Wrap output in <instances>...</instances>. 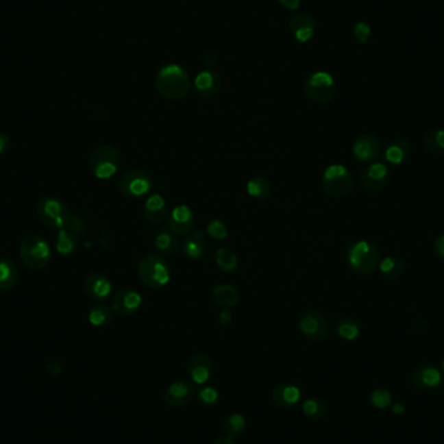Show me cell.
Here are the masks:
<instances>
[{"label":"cell","instance_id":"83f0119b","mask_svg":"<svg viewBox=\"0 0 444 444\" xmlns=\"http://www.w3.org/2000/svg\"><path fill=\"white\" fill-rule=\"evenodd\" d=\"M18 280V269L12 260L0 258V293L13 288Z\"/></svg>","mask_w":444,"mask_h":444},{"label":"cell","instance_id":"3957f363","mask_svg":"<svg viewBox=\"0 0 444 444\" xmlns=\"http://www.w3.org/2000/svg\"><path fill=\"white\" fill-rule=\"evenodd\" d=\"M138 275L143 284L149 288H161L169 284L172 278V269L162 256L149 254L139 261Z\"/></svg>","mask_w":444,"mask_h":444},{"label":"cell","instance_id":"4dcf8cb0","mask_svg":"<svg viewBox=\"0 0 444 444\" xmlns=\"http://www.w3.org/2000/svg\"><path fill=\"white\" fill-rule=\"evenodd\" d=\"M247 193L251 197L258 200H267L271 195V187L269 181L265 177L256 175L247 182Z\"/></svg>","mask_w":444,"mask_h":444},{"label":"cell","instance_id":"e575fe53","mask_svg":"<svg viewBox=\"0 0 444 444\" xmlns=\"http://www.w3.org/2000/svg\"><path fill=\"white\" fill-rule=\"evenodd\" d=\"M214 260H216L217 267L221 271L230 273V271H236V268H238V258L230 248H226V247L219 248L216 251Z\"/></svg>","mask_w":444,"mask_h":444},{"label":"cell","instance_id":"b9f144b4","mask_svg":"<svg viewBox=\"0 0 444 444\" xmlns=\"http://www.w3.org/2000/svg\"><path fill=\"white\" fill-rule=\"evenodd\" d=\"M434 251H435L436 258L444 261V233L436 236V239L434 242Z\"/></svg>","mask_w":444,"mask_h":444},{"label":"cell","instance_id":"44dd1931","mask_svg":"<svg viewBox=\"0 0 444 444\" xmlns=\"http://www.w3.org/2000/svg\"><path fill=\"white\" fill-rule=\"evenodd\" d=\"M145 217L152 225H162L169 216V207L168 203L160 194H152L148 197L145 203Z\"/></svg>","mask_w":444,"mask_h":444},{"label":"cell","instance_id":"52a82bcc","mask_svg":"<svg viewBox=\"0 0 444 444\" xmlns=\"http://www.w3.org/2000/svg\"><path fill=\"white\" fill-rule=\"evenodd\" d=\"M322 187L329 197H345L354 188V177L345 165L333 164L323 171Z\"/></svg>","mask_w":444,"mask_h":444},{"label":"cell","instance_id":"ba28073f","mask_svg":"<svg viewBox=\"0 0 444 444\" xmlns=\"http://www.w3.org/2000/svg\"><path fill=\"white\" fill-rule=\"evenodd\" d=\"M307 98L317 104H328L336 97L338 87L333 77L326 72L310 74L304 81Z\"/></svg>","mask_w":444,"mask_h":444},{"label":"cell","instance_id":"7402d4cb","mask_svg":"<svg viewBox=\"0 0 444 444\" xmlns=\"http://www.w3.org/2000/svg\"><path fill=\"white\" fill-rule=\"evenodd\" d=\"M410 153H412V147L407 139L395 138L386 145L383 151V158L387 164L397 166L404 164L409 159Z\"/></svg>","mask_w":444,"mask_h":444},{"label":"cell","instance_id":"8fae6325","mask_svg":"<svg viewBox=\"0 0 444 444\" xmlns=\"http://www.w3.org/2000/svg\"><path fill=\"white\" fill-rule=\"evenodd\" d=\"M197 384L191 381H175L164 394V403L166 407L178 409L187 406L197 394Z\"/></svg>","mask_w":444,"mask_h":444},{"label":"cell","instance_id":"1f68e13d","mask_svg":"<svg viewBox=\"0 0 444 444\" xmlns=\"http://www.w3.org/2000/svg\"><path fill=\"white\" fill-rule=\"evenodd\" d=\"M247 428V419L241 413H232L229 415L223 422V432L229 438H236L242 435Z\"/></svg>","mask_w":444,"mask_h":444},{"label":"cell","instance_id":"ffe728a7","mask_svg":"<svg viewBox=\"0 0 444 444\" xmlns=\"http://www.w3.org/2000/svg\"><path fill=\"white\" fill-rule=\"evenodd\" d=\"M208 251L207 236L203 230H197L193 234L187 235L181 243V252L188 260H200L206 256Z\"/></svg>","mask_w":444,"mask_h":444},{"label":"cell","instance_id":"d6a6232c","mask_svg":"<svg viewBox=\"0 0 444 444\" xmlns=\"http://www.w3.org/2000/svg\"><path fill=\"white\" fill-rule=\"evenodd\" d=\"M301 409H303V413L313 421H320V419H325L328 415L326 403L321 399H316V397H310V399L304 400L301 404Z\"/></svg>","mask_w":444,"mask_h":444},{"label":"cell","instance_id":"4316f807","mask_svg":"<svg viewBox=\"0 0 444 444\" xmlns=\"http://www.w3.org/2000/svg\"><path fill=\"white\" fill-rule=\"evenodd\" d=\"M361 332H362V323L354 316H345L336 321L335 323V333L348 342L358 339Z\"/></svg>","mask_w":444,"mask_h":444},{"label":"cell","instance_id":"277c9868","mask_svg":"<svg viewBox=\"0 0 444 444\" xmlns=\"http://www.w3.org/2000/svg\"><path fill=\"white\" fill-rule=\"evenodd\" d=\"M121 155L111 145L94 148L88 158V168L99 180H110L120 168Z\"/></svg>","mask_w":444,"mask_h":444},{"label":"cell","instance_id":"cb8c5ba5","mask_svg":"<svg viewBox=\"0 0 444 444\" xmlns=\"http://www.w3.org/2000/svg\"><path fill=\"white\" fill-rule=\"evenodd\" d=\"M153 246L160 254V256H173L174 254H177L181 245L178 235L172 233L168 226L160 225V229L158 230V234L153 241Z\"/></svg>","mask_w":444,"mask_h":444},{"label":"cell","instance_id":"681fc988","mask_svg":"<svg viewBox=\"0 0 444 444\" xmlns=\"http://www.w3.org/2000/svg\"><path fill=\"white\" fill-rule=\"evenodd\" d=\"M442 371H443V375H444V360L442 361Z\"/></svg>","mask_w":444,"mask_h":444},{"label":"cell","instance_id":"d6986e66","mask_svg":"<svg viewBox=\"0 0 444 444\" xmlns=\"http://www.w3.org/2000/svg\"><path fill=\"white\" fill-rule=\"evenodd\" d=\"M300 400L301 391L293 383H280L271 391V402L275 407L290 409L296 407Z\"/></svg>","mask_w":444,"mask_h":444},{"label":"cell","instance_id":"9c48e42d","mask_svg":"<svg viewBox=\"0 0 444 444\" xmlns=\"http://www.w3.org/2000/svg\"><path fill=\"white\" fill-rule=\"evenodd\" d=\"M299 329L310 342L320 343L330 334V325L326 316L316 309L304 310L299 317Z\"/></svg>","mask_w":444,"mask_h":444},{"label":"cell","instance_id":"5bb4252c","mask_svg":"<svg viewBox=\"0 0 444 444\" xmlns=\"http://www.w3.org/2000/svg\"><path fill=\"white\" fill-rule=\"evenodd\" d=\"M166 220H168L166 226L171 229V232L175 235H182V236L191 234L197 222L194 212L185 204L175 206Z\"/></svg>","mask_w":444,"mask_h":444},{"label":"cell","instance_id":"8d00e7d4","mask_svg":"<svg viewBox=\"0 0 444 444\" xmlns=\"http://www.w3.org/2000/svg\"><path fill=\"white\" fill-rule=\"evenodd\" d=\"M195 396H197V404L204 408L214 407L220 402L219 391L212 386H206V384L201 386L197 390Z\"/></svg>","mask_w":444,"mask_h":444},{"label":"cell","instance_id":"e0dca14e","mask_svg":"<svg viewBox=\"0 0 444 444\" xmlns=\"http://www.w3.org/2000/svg\"><path fill=\"white\" fill-rule=\"evenodd\" d=\"M442 380L443 375L441 370L432 364H421L412 374V382L419 391H429L436 388L438 386H441Z\"/></svg>","mask_w":444,"mask_h":444},{"label":"cell","instance_id":"8992f818","mask_svg":"<svg viewBox=\"0 0 444 444\" xmlns=\"http://www.w3.org/2000/svg\"><path fill=\"white\" fill-rule=\"evenodd\" d=\"M37 214L45 226L56 230L66 229L72 217L71 210H68L62 200L52 197H43L39 200Z\"/></svg>","mask_w":444,"mask_h":444},{"label":"cell","instance_id":"603a6c76","mask_svg":"<svg viewBox=\"0 0 444 444\" xmlns=\"http://www.w3.org/2000/svg\"><path fill=\"white\" fill-rule=\"evenodd\" d=\"M194 85L197 88L199 97L203 99H210L216 97L221 90V75L213 71H206L197 75Z\"/></svg>","mask_w":444,"mask_h":444},{"label":"cell","instance_id":"7dc6e473","mask_svg":"<svg viewBox=\"0 0 444 444\" xmlns=\"http://www.w3.org/2000/svg\"><path fill=\"white\" fill-rule=\"evenodd\" d=\"M391 410H393V413L394 415H396V416H402L404 412H406V407L402 404V403H394V404H391Z\"/></svg>","mask_w":444,"mask_h":444},{"label":"cell","instance_id":"9a60e30c","mask_svg":"<svg viewBox=\"0 0 444 444\" xmlns=\"http://www.w3.org/2000/svg\"><path fill=\"white\" fill-rule=\"evenodd\" d=\"M142 306V296L133 288H120L111 300V308L114 313L126 317L134 314Z\"/></svg>","mask_w":444,"mask_h":444},{"label":"cell","instance_id":"ab89813d","mask_svg":"<svg viewBox=\"0 0 444 444\" xmlns=\"http://www.w3.org/2000/svg\"><path fill=\"white\" fill-rule=\"evenodd\" d=\"M68 229L77 235V236H81V235L86 234L87 229H88V225H87V221L81 217V216H72L71 217V221L68 223Z\"/></svg>","mask_w":444,"mask_h":444},{"label":"cell","instance_id":"f1b7e54d","mask_svg":"<svg viewBox=\"0 0 444 444\" xmlns=\"http://www.w3.org/2000/svg\"><path fill=\"white\" fill-rule=\"evenodd\" d=\"M380 271L387 281H396L399 280L406 271V265L403 260L396 256H386L382 261H380Z\"/></svg>","mask_w":444,"mask_h":444},{"label":"cell","instance_id":"d590c367","mask_svg":"<svg viewBox=\"0 0 444 444\" xmlns=\"http://www.w3.org/2000/svg\"><path fill=\"white\" fill-rule=\"evenodd\" d=\"M423 147L432 155L443 156L444 129H438V130H432L430 133H428V136H425V139H423Z\"/></svg>","mask_w":444,"mask_h":444},{"label":"cell","instance_id":"74e56055","mask_svg":"<svg viewBox=\"0 0 444 444\" xmlns=\"http://www.w3.org/2000/svg\"><path fill=\"white\" fill-rule=\"evenodd\" d=\"M370 403L377 409H386L393 404V394L386 388H377L370 395Z\"/></svg>","mask_w":444,"mask_h":444},{"label":"cell","instance_id":"484cf974","mask_svg":"<svg viewBox=\"0 0 444 444\" xmlns=\"http://www.w3.org/2000/svg\"><path fill=\"white\" fill-rule=\"evenodd\" d=\"M212 300L216 306L223 309L234 308L241 300L238 288L232 284H216L212 288Z\"/></svg>","mask_w":444,"mask_h":444},{"label":"cell","instance_id":"60d3db41","mask_svg":"<svg viewBox=\"0 0 444 444\" xmlns=\"http://www.w3.org/2000/svg\"><path fill=\"white\" fill-rule=\"evenodd\" d=\"M355 37L358 38L360 43H365L370 37V27L369 25L365 23H358L355 26Z\"/></svg>","mask_w":444,"mask_h":444},{"label":"cell","instance_id":"7a4b0ae2","mask_svg":"<svg viewBox=\"0 0 444 444\" xmlns=\"http://www.w3.org/2000/svg\"><path fill=\"white\" fill-rule=\"evenodd\" d=\"M345 261L351 271L358 275H367L380 265V249L370 241H358L348 247Z\"/></svg>","mask_w":444,"mask_h":444},{"label":"cell","instance_id":"f546056e","mask_svg":"<svg viewBox=\"0 0 444 444\" xmlns=\"http://www.w3.org/2000/svg\"><path fill=\"white\" fill-rule=\"evenodd\" d=\"M77 247H78V236L77 235L66 229L59 230V233L55 238V248L60 255H64V256L72 255L75 252Z\"/></svg>","mask_w":444,"mask_h":444},{"label":"cell","instance_id":"bcb514c9","mask_svg":"<svg viewBox=\"0 0 444 444\" xmlns=\"http://www.w3.org/2000/svg\"><path fill=\"white\" fill-rule=\"evenodd\" d=\"M10 147V138L4 133H0V153L5 152V149Z\"/></svg>","mask_w":444,"mask_h":444},{"label":"cell","instance_id":"c3c4849f","mask_svg":"<svg viewBox=\"0 0 444 444\" xmlns=\"http://www.w3.org/2000/svg\"><path fill=\"white\" fill-rule=\"evenodd\" d=\"M213 444H236L234 442V439L233 438H229V436H221V438H219V439H216L214 441V443Z\"/></svg>","mask_w":444,"mask_h":444},{"label":"cell","instance_id":"7bdbcfd3","mask_svg":"<svg viewBox=\"0 0 444 444\" xmlns=\"http://www.w3.org/2000/svg\"><path fill=\"white\" fill-rule=\"evenodd\" d=\"M219 62V58H217V53L214 51H207L204 55H203V62L207 68H213L216 64Z\"/></svg>","mask_w":444,"mask_h":444},{"label":"cell","instance_id":"30bf717a","mask_svg":"<svg viewBox=\"0 0 444 444\" xmlns=\"http://www.w3.org/2000/svg\"><path fill=\"white\" fill-rule=\"evenodd\" d=\"M152 188V177L143 169H130L119 181V190L126 197L147 195Z\"/></svg>","mask_w":444,"mask_h":444},{"label":"cell","instance_id":"4fadbf2b","mask_svg":"<svg viewBox=\"0 0 444 444\" xmlns=\"http://www.w3.org/2000/svg\"><path fill=\"white\" fill-rule=\"evenodd\" d=\"M388 180L390 171L383 162H373L360 174V184L369 193L381 191L388 184Z\"/></svg>","mask_w":444,"mask_h":444},{"label":"cell","instance_id":"7c38bea8","mask_svg":"<svg viewBox=\"0 0 444 444\" xmlns=\"http://www.w3.org/2000/svg\"><path fill=\"white\" fill-rule=\"evenodd\" d=\"M382 153L381 140L370 133L358 136L352 145V155L360 162L377 160Z\"/></svg>","mask_w":444,"mask_h":444},{"label":"cell","instance_id":"ee69618b","mask_svg":"<svg viewBox=\"0 0 444 444\" xmlns=\"http://www.w3.org/2000/svg\"><path fill=\"white\" fill-rule=\"evenodd\" d=\"M233 321V317H232V313L229 309H222L219 314V322L221 326H229L230 322Z\"/></svg>","mask_w":444,"mask_h":444},{"label":"cell","instance_id":"2e32d148","mask_svg":"<svg viewBox=\"0 0 444 444\" xmlns=\"http://www.w3.org/2000/svg\"><path fill=\"white\" fill-rule=\"evenodd\" d=\"M213 371L212 360L206 354H194L187 361V373L190 375L191 382L197 386H204L210 381Z\"/></svg>","mask_w":444,"mask_h":444},{"label":"cell","instance_id":"6da1fadb","mask_svg":"<svg viewBox=\"0 0 444 444\" xmlns=\"http://www.w3.org/2000/svg\"><path fill=\"white\" fill-rule=\"evenodd\" d=\"M155 86L162 98L181 100L191 90V79L180 65H166L161 68L155 78Z\"/></svg>","mask_w":444,"mask_h":444},{"label":"cell","instance_id":"ac0fdd59","mask_svg":"<svg viewBox=\"0 0 444 444\" xmlns=\"http://www.w3.org/2000/svg\"><path fill=\"white\" fill-rule=\"evenodd\" d=\"M84 287H85V291L90 299L101 301V300L108 299V296L111 295L113 284L106 274L94 271V273H90L85 278Z\"/></svg>","mask_w":444,"mask_h":444},{"label":"cell","instance_id":"836d02e7","mask_svg":"<svg viewBox=\"0 0 444 444\" xmlns=\"http://www.w3.org/2000/svg\"><path fill=\"white\" fill-rule=\"evenodd\" d=\"M113 320V310L106 304L94 306L88 312V322L95 328H103L111 323Z\"/></svg>","mask_w":444,"mask_h":444},{"label":"cell","instance_id":"f6af8a7d","mask_svg":"<svg viewBox=\"0 0 444 444\" xmlns=\"http://www.w3.org/2000/svg\"><path fill=\"white\" fill-rule=\"evenodd\" d=\"M278 3L288 11H295L300 5V0H278Z\"/></svg>","mask_w":444,"mask_h":444},{"label":"cell","instance_id":"5b68a950","mask_svg":"<svg viewBox=\"0 0 444 444\" xmlns=\"http://www.w3.org/2000/svg\"><path fill=\"white\" fill-rule=\"evenodd\" d=\"M20 256L30 269L39 271L46 268L52 259L51 247L40 235H27L20 243Z\"/></svg>","mask_w":444,"mask_h":444},{"label":"cell","instance_id":"d4e9b609","mask_svg":"<svg viewBox=\"0 0 444 444\" xmlns=\"http://www.w3.org/2000/svg\"><path fill=\"white\" fill-rule=\"evenodd\" d=\"M316 30L314 20L307 13H299L290 21V32L296 40L306 43L313 37Z\"/></svg>","mask_w":444,"mask_h":444},{"label":"cell","instance_id":"f35d334b","mask_svg":"<svg viewBox=\"0 0 444 444\" xmlns=\"http://www.w3.org/2000/svg\"><path fill=\"white\" fill-rule=\"evenodd\" d=\"M207 234L212 236L213 239L222 241V239L227 238L229 230H227V226L221 220H212L207 226Z\"/></svg>","mask_w":444,"mask_h":444}]
</instances>
